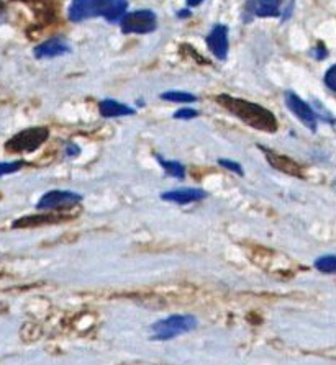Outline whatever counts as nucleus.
<instances>
[{"mask_svg":"<svg viewBox=\"0 0 336 365\" xmlns=\"http://www.w3.org/2000/svg\"><path fill=\"white\" fill-rule=\"evenodd\" d=\"M66 154L71 156V158H76V156L81 154V149H79L74 143H69L66 146Z\"/></svg>","mask_w":336,"mask_h":365,"instance_id":"22","label":"nucleus"},{"mask_svg":"<svg viewBox=\"0 0 336 365\" xmlns=\"http://www.w3.org/2000/svg\"><path fill=\"white\" fill-rule=\"evenodd\" d=\"M325 84L328 88H332L333 92H336V64L333 67H330L325 74Z\"/></svg>","mask_w":336,"mask_h":365,"instance_id":"19","label":"nucleus"},{"mask_svg":"<svg viewBox=\"0 0 336 365\" xmlns=\"http://www.w3.org/2000/svg\"><path fill=\"white\" fill-rule=\"evenodd\" d=\"M203 0H187V5L189 7H197V5H201Z\"/></svg>","mask_w":336,"mask_h":365,"instance_id":"23","label":"nucleus"},{"mask_svg":"<svg viewBox=\"0 0 336 365\" xmlns=\"http://www.w3.org/2000/svg\"><path fill=\"white\" fill-rule=\"evenodd\" d=\"M207 197V194L201 189H177L161 194V200L177 203V205H187V203L201 202Z\"/></svg>","mask_w":336,"mask_h":365,"instance_id":"9","label":"nucleus"},{"mask_svg":"<svg viewBox=\"0 0 336 365\" xmlns=\"http://www.w3.org/2000/svg\"><path fill=\"white\" fill-rule=\"evenodd\" d=\"M66 53H69V45L61 38H51L35 48V56L38 57V59H43V57L62 56Z\"/></svg>","mask_w":336,"mask_h":365,"instance_id":"10","label":"nucleus"},{"mask_svg":"<svg viewBox=\"0 0 336 365\" xmlns=\"http://www.w3.org/2000/svg\"><path fill=\"white\" fill-rule=\"evenodd\" d=\"M112 5L113 0H72L69 18L71 22H82L94 17H107Z\"/></svg>","mask_w":336,"mask_h":365,"instance_id":"4","label":"nucleus"},{"mask_svg":"<svg viewBox=\"0 0 336 365\" xmlns=\"http://www.w3.org/2000/svg\"><path fill=\"white\" fill-rule=\"evenodd\" d=\"M254 13L258 17H277L279 0H254Z\"/></svg>","mask_w":336,"mask_h":365,"instance_id":"13","label":"nucleus"},{"mask_svg":"<svg viewBox=\"0 0 336 365\" xmlns=\"http://www.w3.org/2000/svg\"><path fill=\"white\" fill-rule=\"evenodd\" d=\"M198 115L197 110H194V108H181V110H177L174 113V118L177 120H191V118H196Z\"/></svg>","mask_w":336,"mask_h":365,"instance_id":"21","label":"nucleus"},{"mask_svg":"<svg viewBox=\"0 0 336 365\" xmlns=\"http://www.w3.org/2000/svg\"><path fill=\"white\" fill-rule=\"evenodd\" d=\"M99 112L103 118H117V117H127V115H133L135 110L133 108H130L128 105H125V103H120L117 100H102L99 103Z\"/></svg>","mask_w":336,"mask_h":365,"instance_id":"12","label":"nucleus"},{"mask_svg":"<svg viewBox=\"0 0 336 365\" xmlns=\"http://www.w3.org/2000/svg\"><path fill=\"white\" fill-rule=\"evenodd\" d=\"M217 100L225 110L235 115L236 118H240L241 122L251 128L266 133H274L277 129V120L274 113L258 105V103L243 100V98H235L232 95H220L217 97Z\"/></svg>","mask_w":336,"mask_h":365,"instance_id":"1","label":"nucleus"},{"mask_svg":"<svg viewBox=\"0 0 336 365\" xmlns=\"http://www.w3.org/2000/svg\"><path fill=\"white\" fill-rule=\"evenodd\" d=\"M261 149L266 153V159L269 161V164L272 166V168H276L277 170L287 172V174H291V175H302L301 168H298L293 161L286 158V156H279V154L272 153V151H269V149H264V148H261Z\"/></svg>","mask_w":336,"mask_h":365,"instance_id":"11","label":"nucleus"},{"mask_svg":"<svg viewBox=\"0 0 336 365\" xmlns=\"http://www.w3.org/2000/svg\"><path fill=\"white\" fill-rule=\"evenodd\" d=\"M161 98L162 100L176 102V103H192L197 100L196 95H192V93H189V92H181V91H169V92L162 93Z\"/></svg>","mask_w":336,"mask_h":365,"instance_id":"15","label":"nucleus"},{"mask_svg":"<svg viewBox=\"0 0 336 365\" xmlns=\"http://www.w3.org/2000/svg\"><path fill=\"white\" fill-rule=\"evenodd\" d=\"M157 158V163L162 166V169L166 170L167 175L174 177V179H184L186 177V168L181 163H176V161H166L162 159L161 156H156Z\"/></svg>","mask_w":336,"mask_h":365,"instance_id":"14","label":"nucleus"},{"mask_svg":"<svg viewBox=\"0 0 336 365\" xmlns=\"http://www.w3.org/2000/svg\"><path fill=\"white\" fill-rule=\"evenodd\" d=\"M286 105L289 110H291L296 117L298 118V122L302 124H306L307 128H310L312 132L317 129V113L312 110V107L308 105L307 102H303L297 93L287 92L286 93Z\"/></svg>","mask_w":336,"mask_h":365,"instance_id":"7","label":"nucleus"},{"mask_svg":"<svg viewBox=\"0 0 336 365\" xmlns=\"http://www.w3.org/2000/svg\"><path fill=\"white\" fill-rule=\"evenodd\" d=\"M156 30V15L151 10H135L122 18L123 33L145 35Z\"/></svg>","mask_w":336,"mask_h":365,"instance_id":"5","label":"nucleus"},{"mask_svg":"<svg viewBox=\"0 0 336 365\" xmlns=\"http://www.w3.org/2000/svg\"><path fill=\"white\" fill-rule=\"evenodd\" d=\"M207 45L215 57L225 61L228 56V28L225 25H215L207 36Z\"/></svg>","mask_w":336,"mask_h":365,"instance_id":"8","label":"nucleus"},{"mask_svg":"<svg viewBox=\"0 0 336 365\" xmlns=\"http://www.w3.org/2000/svg\"><path fill=\"white\" fill-rule=\"evenodd\" d=\"M198 321L192 315H172L164 320L156 321L151 326V339L153 341H169L177 336L191 332L197 328Z\"/></svg>","mask_w":336,"mask_h":365,"instance_id":"2","label":"nucleus"},{"mask_svg":"<svg viewBox=\"0 0 336 365\" xmlns=\"http://www.w3.org/2000/svg\"><path fill=\"white\" fill-rule=\"evenodd\" d=\"M48 129L46 128H28L15 134L5 143V149L9 153H31L36 151L48 139Z\"/></svg>","mask_w":336,"mask_h":365,"instance_id":"3","label":"nucleus"},{"mask_svg":"<svg viewBox=\"0 0 336 365\" xmlns=\"http://www.w3.org/2000/svg\"><path fill=\"white\" fill-rule=\"evenodd\" d=\"M82 200V197L74 192H67V190H51L48 194H45L40 198V202L36 203V208L38 210H56V208H67L76 205Z\"/></svg>","mask_w":336,"mask_h":365,"instance_id":"6","label":"nucleus"},{"mask_svg":"<svg viewBox=\"0 0 336 365\" xmlns=\"http://www.w3.org/2000/svg\"><path fill=\"white\" fill-rule=\"evenodd\" d=\"M218 164L222 166V168H225L227 170H232L235 172L236 175H243L245 170L238 163H235V161H230V159H218Z\"/></svg>","mask_w":336,"mask_h":365,"instance_id":"18","label":"nucleus"},{"mask_svg":"<svg viewBox=\"0 0 336 365\" xmlns=\"http://www.w3.org/2000/svg\"><path fill=\"white\" fill-rule=\"evenodd\" d=\"M125 10H127V0H113L112 8L108 10L107 18L108 22H117L120 17H125Z\"/></svg>","mask_w":336,"mask_h":365,"instance_id":"17","label":"nucleus"},{"mask_svg":"<svg viewBox=\"0 0 336 365\" xmlns=\"http://www.w3.org/2000/svg\"><path fill=\"white\" fill-rule=\"evenodd\" d=\"M22 166H23L22 161H15V163H4L2 166H0V170H2V175L12 174V172H17L22 169Z\"/></svg>","mask_w":336,"mask_h":365,"instance_id":"20","label":"nucleus"},{"mask_svg":"<svg viewBox=\"0 0 336 365\" xmlns=\"http://www.w3.org/2000/svg\"><path fill=\"white\" fill-rule=\"evenodd\" d=\"M315 269L323 274H336V255H323L315 260Z\"/></svg>","mask_w":336,"mask_h":365,"instance_id":"16","label":"nucleus"}]
</instances>
